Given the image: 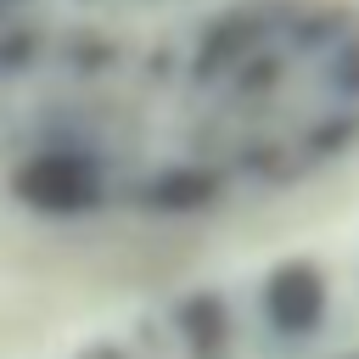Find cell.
Instances as JSON below:
<instances>
[{"label": "cell", "mask_w": 359, "mask_h": 359, "mask_svg": "<svg viewBox=\"0 0 359 359\" xmlns=\"http://www.w3.org/2000/svg\"><path fill=\"white\" fill-rule=\"evenodd\" d=\"M135 168V151L84 140V135H28L6 151L0 191L39 213V219H90L118 202L123 174Z\"/></svg>", "instance_id": "1"}, {"label": "cell", "mask_w": 359, "mask_h": 359, "mask_svg": "<svg viewBox=\"0 0 359 359\" xmlns=\"http://www.w3.org/2000/svg\"><path fill=\"white\" fill-rule=\"evenodd\" d=\"M230 191H236V180H230L213 157L180 146V151L163 157V163H135V168L123 174V185H118V202H129V208L146 213V219H202V213H213Z\"/></svg>", "instance_id": "2"}, {"label": "cell", "mask_w": 359, "mask_h": 359, "mask_svg": "<svg viewBox=\"0 0 359 359\" xmlns=\"http://www.w3.org/2000/svg\"><path fill=\"white\" fill-rule=\"evenodd\" d=\"M258 314L275 337H314L331 314V280L314 258H286L258 286Z\"/></svg>", "instance_id": "3"}, {"label": "cell", "mask_w": 359, "mask_h": 359, "mask_svg": "<svg viewBox=\"0 0 359 359\" xmlns=\"http://www.w3.org/2000/svg\"><path fill=\"white\" fill-rule=\"evenodd\" d=\"M297 95H309V101H337V107H359V22H353L331 50H320L314 62H303Z\"/></svg>", "instance_id": "4"}, {"label": "cell", "mask_w": 359, "mask_h": 359, "mask_svg": "<svg viewBox=\"0 0 359 359\" xmlns=\"http://www.w3.org/2000/svg\"><path fill=\"white\" fill-rule=\"evenodd\" d=\"M174 331L185 337L191 359H224V348H230V303L219 292H191L174 309Z\"/></svg>", "instance_id": "5"}]
</instances>
